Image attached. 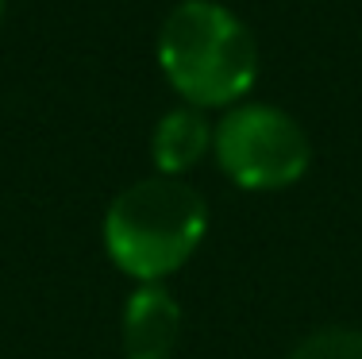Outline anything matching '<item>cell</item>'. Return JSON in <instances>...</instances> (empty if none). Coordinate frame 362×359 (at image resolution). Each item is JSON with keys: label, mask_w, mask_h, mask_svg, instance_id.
<instances>
[{"label": "cell", "mask_w": 362, "mask_h": 359, "mask_svg": "<svg viewBox=\"0 0 362 359\" xmlns=\"http://www.w3.org/2000/svg\"><path fill=\"white\" fill-rule=\"evenodd\" d=\"M209 232V205L181 178H143L116 193L105 212V251L135 282L181 270Z\"/></svg>", "instance_id": "obj_1"}, {"label": "cell", "mask_w": 362, "mask_h": 359, "mask_svg": "<svg viewBox=\"0 0 362 359\" xmlns=\"http://www.w3.org/2000/svg\"><path fill=\"white\" fill-rule=\"evenodd\" d=\"M0 16H4V0H0Z\"/></svg>", "instance_id": "obj_7"}, {"label": "cell", "mask_w": 362, "mask_h": 359, "mask_svg": "<svg viewBox=\"0 0 362 359\" xmlns=\"http://www.w3.org/2000/svg\"><path fill=\"white\" fill-rule=\"evenodd\" d=\"M289 359H362V329H320L300 340Z\"/></svg>", "instance_id": "obj_6"}, {"label": "cell", "mask_w": 362, "mask_h": 359, "mask_svg": "<svg viewBox=\"0 0 362 359\" xmlns=\"http://www.w3.org/2000/svg\"><path fill=\"white\" fill-rule=\"evenodd\" d=\"M212 151L239 190H286L313 162L305 127L274 105L228 108L212 132Z\"/></svg>", "instance_id": "obj_3"}, {"label": "cell", "mask_w": 362, "mask_h": 359, "mask_svg": "<svg viewBox=\"0 0 362 359\" xmlns=\"http://www.w3.org/2000/svg\"><path fill=\"white\" fill-rule=\"evenodd\" d=\"M158 66L193 108H223L255 85L258 47L231 8L181 0L158 31Z\"/></svg>", "instance_id": "obj_2"}, {"label": "cell", "mask_w": 362, "mask_h": 359, "mask_svg": "<svg viewBox=\"0 0 362 359\" xmlns=\"http://www.w3.org/2000/svg\"><path fill=\"white\" fill-rule=\"evenodd\" d=\"M209 147H212V124L204 120L201 108H193V105L170 108L151 135L154 166L166 178H177V174H185V170H193L197 162L209 155Z\"/></svg>", "instance_id": "obj_5"}, {"label": "cell", "mask_w": 362, "mask_h": 359, "mask_svg": "<svg viewBox=\"0 0 362 359\" xmlns=\"http://www.w3.org/2000/svg\"><path fill=\"white\" fill-rule=\"evenodd\" d=\"M181 340V305L162 282H139L124 305V359H174Z\"/></svg>", "instance_id": "obj_4"}]
</instances>
